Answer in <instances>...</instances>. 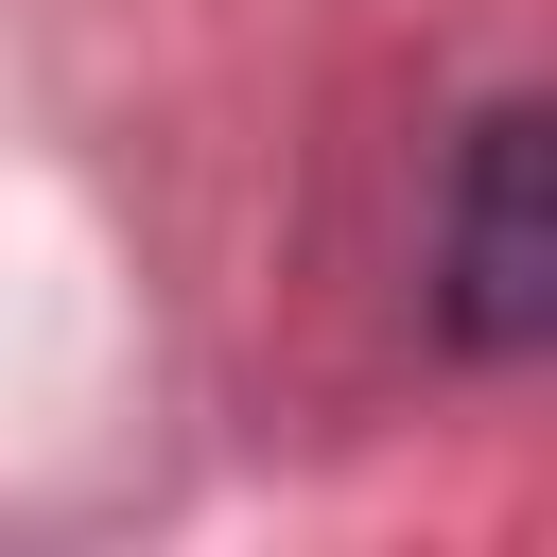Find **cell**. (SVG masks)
<instances>
[{
  "label": "cell",
  "mask_w": 557,
  "mask_h": 557,
  "mask_svg": "<svg viewBox=\"0 0 557 557\" xmlns=\"http://www.w3.org/2000/svg\"><path fill=\"white\" fill-rule=\"evenodd\" d=\"M540 278H557V244H540V104H505L470 139V191H453V331L540 348V313H557Z\"/></svg>",
  "instance_id": "6da1fadb"
}]
</instances>
